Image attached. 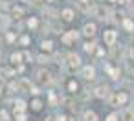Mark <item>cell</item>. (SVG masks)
<instances>
[{
	"label": "cell",
	"instance_id": "cell-1",
	"mask_svg": "<svg viewBox=\"0 0 134 121\" xmlns=\"http://www.w3.org/2000/svg\"><path fill=\"white\" fill-rule=\"evenodd\" d=\"M116 39H118V33H116L114 30H107V31L103 33V41H105L107 46H114Z\"/></svg>",
	"mask_w": 134,
	"mask_h": 121
},
{
	"label": "cell",
	"instance_id": "cell-2",
	"mask_svg": "<svg viewBox=\"0 0 134 121\" xmlns=\"http://www.w3.org/2000/svg\"><path fill=\"white\" fill-rule=\"evenodd\" d=\"M81 64V59H79V55H75V53H72V55H68V70L70 72H74L77 66Z\"/></svg>",
	"mask_w": 134,
	"mask_h": 121
},
{
	"label": "cell",
	"instance_id": "cell-3",
	"mask_svg": "<svg viewBox=\"0 0 134 121\" xmlns=\"http://www.w3.org/2000/svg\"><path fill=\"white\" fill-rule=\"evenodd\" d=\"M94 95H96L97 99H105V97L108 95V86H107V84H99V86H96Z\"/></svg>",
	"mask_w": 134,
	"mask_h": 121
},
{
	"label": "cell",
	"instance_id": "cell-4",
	"mask_svg": "<svg viewBox=\"0 0 134 121\" xmlns=\"http://www.w3.org/2000/svg\"><path fill=\"white\" fill-rule=\"evenodd\" d=\"M37 81H39L41 84H48V83L52 81L50 72H46V70H39V72H37Z\"/></svg>",
	"mask_w": 134,
	"mask_h": 121
},
{
	"label": "cell",
	"instance_id": "cell-5",
	"mask_svg": "<svg viewBox=\"0 0 134 121\" xmlns=\"http://www.w3.org/2000/svg\"><path fill=\"white\" fill-rule=\"evenodd\" d=\"M77 37H79V33H77V31H70V33L63 35V37H61V41H63V44L70 46V44H72V41H77Z\"/></svg>",
	"mask_w": 134,
	"mask_h": 121
},
{
	"label": "cell",
	"instance_id": "cell-6",
	"mask_svg": "<svg viewBox=\"0 0 134 121\" xmlns=\"http://www.w3.org/2000/svg\"><path fill=\"white\" fill-rule=\"evenodd\" d=\"M127 99H129V95H127L125 92H119V94H116V95L110 99V103H112V105H123V103H127Z\"/></svg>",
	"mask_w": 134,
	"mask_h": 121
},
{
	"label": "cell",
	"instance_id": "cell-7",
	"mask_svg": "<svg viewBox=\"0 0 134 121\" xmlns=\"http://www.w3.org/2000/svg\"><path fill=\"white\" fill-rule=\"evenodd\" d=\"M96 24L94 22H88V24H85V28H83V35L85 37H94L96 35Z\"/></svg>",
	"mask_w": 134,
	"mask_h": 121
},
{
	"label": "cell",
	"instance_id": "cell-8",
	"mask_svg": "<svg viewBox=\"0 0 134 121\" xmlns=\"http://www.w3.org/2000/svg\"><path fill=\"white\" fill-rule=\"evenodd\" d=\"M92 13L97 17V19H107V9H105V6H96V8H92Z\"/></svg>",
	"mask_w": 134,
	"mask_h": 121
},
{
	"label": "cell",
	"instance_id": "cell-9",
	"mask_svg": "<svg viewBox=\"0 0 134 121\" xmlns=\"http://www.w3.org/2000/svg\"><path fill=\"white\" fill-rule=\"evenodd\" d=\"M96 77V70L92 68V66H86V68H83V79H86V81H92Z\"/></svg>",
	"mask_w": 134,
	"mask_h": 121
},
{
	"label": "cell",
	"instance_id": "cell-10",
	"mask_svg": "<svg viewBox=\"0 0 134 121\" xmlns=\"http://www.w3.org/2000/svg\"><path fill=\"white\" fill-rule=\"evenodd\" d=\"M61 19H63L64 22H72V20H74V11H72V9H63V11H61Z\"/></svg>",
	"mask_w": 134,
	"mask_h": 121
},
{
	"label": "cell",
	"instance_id": "cell-11",
	"mask_svg": "<svg viewBox=\"0 0 134 121\" xmlns=\"http://www.w3.org/2000/svg\"><path fill=\"white\" fill-rule=\"evenodd\" d=\"M19 88H22L24 92H31V90H33V86H31V83H30L28 79H22V81L19 83Z\"/></svg>",
	"mask_w": 134,
	"mask_h": 121
},
{
	"label": "cell",
	"instance_id": "cell-12",
	"mask_svg": "<svg viewBox=\"0 0 134 121\" xmlns=\"http://www.w3.org/2000/svg\"><path fill=\"white\" fill-rule=\"evenodd\" d=\"M121 119L123 121H134V110H125L121 114Z\"/></svg>",
	"mask_w": 134,
	"mask_h": 121
},
{
	"label": "cell",
	"instance_id": "cell-13",
	"mask_svg": "<svg viewBox=\"0 0 134 121\" xmlns=\"http://www.w3.org/2000/svg\"><path fill=\"white\" fill-rule=\"evenodd\" d=\"M26 110V103L24 101H17L15 103V114H22Z\"/></svg>",
	"mask_w": 134,
	"mask_h": 121
},
{
	"label": "cell",
	"instance_id": "cell-14",
	"mask_svg": "<svg viewBox=\"0 0 134 121\" xmlns=\"http://www.w3.org/2000/svg\"><path fill=\"white\" fill-rule=\"evenodd\" d=\"M85 121H97V114H96V112H92V110L85 112Z\"/></svg>",
	"mask_w": 134,
	"mask_h": 121
},
{
	"label": "cell",
	"instance_id": "cell-15",
	"mask_svg": "<svg viewBox=\"0 0 134 121\" xmlns=\"http://www.w3.org/2000/svg\"><path fill=\"white\" fill-rule=\"evenodd\" d=\"M31 108H33L35 112H39V110L42 108V101H41V99H33V101H31Z\"/></svg>",
	"mask_w": 134,
	"mask_h": 121
},
{
	"label": "cell",
	"instance_id": "cell-16",
	"mask_svg": "<svg viewBox=\"0 0 134 121\" xmlns=\"http://www.w3.org/2000/svg\"><path fill=\"white\" fill-rule=\"evenodd\" d=\"M77 4H79V8H81L83 11H92V8L88 6V0H79Z\"/></svg>",
	"mask_w": 134,
	"mask_h": 121
},
{
	"label": "cell",
	"instance_id": "cell-17",
	"mask_svg": "<svg viewBox=\"0 0 134 121\" xmlns=\"http://www.w3.org/2000/svg\"><path fill=\"white\" fill-rule=\"evenodd\" d=\"M123 28H125L127 31H132V30H134V24H132V20L125 19V20H123Z\"/></svg>",
	"mask_w": 134,
	"mask_h": 121
},
{
	"label": "cell",
	"instance_id": "cell-18",
	"mask_svg": "<svg viewBox=\"0 0 134 121\" xmlns=\"http://www.w3.org/2000/svg\"><path fill=\"white\" fill-rule=\"evenodd\" d=\"M42 50H44V51H52V50H53V42H52V41H44V42H42Z\"/></svg>",
	"mask_w": 134,
	"mask_h": 121
},
{
	"label": "cell",
	"instance_id": "cell-19",
	"mask_svg": "<svg viewBox=\"0 0 134 121\" xmlns=\"http://www.w3.org/2000/svg\"><path fill=\"white\" fill-rule=\"evenodd\" d=\"M68 90H70V92H77V90H79V84H77L75 81H68Z\"/></svg>",
	"mask_w": 134,
	"mask_h": 121
},
{
	"label": "cell",
	"instance_id": "cell-20",
	"mask_svg": "<svg viewBox=\"0 0 134 121\" xmlns=\"http://www.w3.org/2000/svg\"><path fill=\"white\" fill-rule=\"evenodd\" d=\"M9 75H13V70H0V79H8Z\"/></svg>",
	"mask_w": 134,
	"mask_h": 121
},
{
	"label": "cell",
	"instance_id": "cell-21",
	"mask_svg": "<svg viewBox=\"0 0 134 121\" xmlns=\"http://www.w3.org/2000/svg\"><path fill=\"white\" fill-rule=\"evenodd\" d=\"M94 48H96V44H94V42H86V44H85V51H88V53H92V51H94Z\"/></svg>",
	"mask_w": 134,
	"mask_h": 121
},
{
	"label": "cell",
	"instance_id": "cell-22",
	"mask_svg": "<svg viewBox=\"0 0 134 121\" xmlns=\"http://www.w3.org/2000/svg\"><path fill=\"white\" fill-rule=\"evenodd\" d=\"M11 61L19 64V62H22V55H20V53H13V55H11Z\"/></svg>",
	"mask_w": 134,
	"mask_h": 121
},
{
	"label": "cell",
	"instance_id": "cell-23",
	"mask_svg": "<svg viewBox=\"0 0 134 121\" xmlns=\"http://www.w3.org/2000/svg\"><path fill=\"white\" fill-rule=\"evenodd\" d=\"M28 26H30V28H37V19H33V17H31V19L28 20Z\"/></svg>",
	"mask_w": 134,
	"mask_h": 121
},
{
	"label": "cell",
	"instance_id": "cell-24",
	"mask_svg": "<svg viewBox=\"0 0 134 121\" xmlns=\"http://www.w3.org/2000/svg\"><path fill=\"white\" fill-rule=\"evenodd\" d=\"M20 44H22V46H28V44H30V37H26V35L20 37Z\"/></svg>",
	"mask_w": 134,
	"mask_h": 121
},
{
	"label": "cell",
	"instance_id": "cell-25",
	"mask_svg": "<svg viewBox=\"0 0 134 121\" xmlns=\"http://www.w3.org/2000/svg\"><path fill=\"white\" fill-rule=\"evenodd\" d=\"M105 121H118V116H116V114H108Z\"/></svg>",
	"mask_w": 134,
	"mask_h": 121
},
{
	"label": "cell",
	"instance_id": "cell-26",
	"mask_svg": "<svg viewBox=\"0 0 134 121\" xmlns=\"http://www.w3.org/2000/svg\"><path fill=\"white\" fill-rule=\"evenodd\" d=\"M13 15H15V17H20V15H22V9H20V8H13Z\"/></svg>",
	"mask_w": 134,
	"mask_h": 121
},
{
	"label": "cell",
	"instance_id": "cell-27",
	"mask_svg": "<svg viewBox=\"0 0 134 121\" xmlns=\"http://www.w3.org/2000/svg\"><path fill=\"white\" fill-rule=\"evenodd\" d=\"M0 117H2V121H8V112L2 110V112H0Z\"/></svg>",
	"mask_w": 134,
	"mask_h": 121
},
{
	"label": "cell",
	"instance_id": "cell-28",
	"mask_svg": "<svg viewBox=\"0 0 134 121\" xmlns=\"http://www.w3.org/2000/svg\"><path fill=\"white\" fill-rule=\"evenodd\" d=\"M50 103H52V106H55V103H57V97H55L53 94L50 95Z\"/></svg>",
	"mask_w": 134,
	"mask_h": 121
},
{
	"label": "cell",
	"instance_id": "cell-29",
	"mask_svg": "<svg viewBox=\"0 0 134 121\" xmlns=\"http://www.w3.org/2000/svg\"><path fill=\"white\" fill-rule=\"evenodd\" d=\"M48 61H50V59H48V57H44V55H41V57H39V62H48Z\"/></svg>",
	"mask_w": 134,
	"mask_h": 121
},
{
	"label": "cell",
	"instance_id": "cell-30",
	"mask_svg": "<svg viewBox=\"0 0 134 121\" xmlns=\"http://www.w3.org/2000/svg\"><path fill=\"white\" fill-rule=\"evenodd\" d=\"M46 121H55V119L53 117H46Z\"/></svg>",
	"mask_w": 134,
	"mask_h": 121
},
{
	"label": "cell",
	"instance_id": "cell-31",
	"mask_svg": "<svg viewBox=\"0 0 134 121\" xmlns=\"http://www.w3.org/2000/svg\"><path fill=\"white\" fill-rule=\"evenodd\" d=\"M132 59H134V51H132Z\"/></svg>",
	"mask_w": 134,
	"mask_h": 121
},
{
	"label": "cell",
	"instance_id": "cell-32",
	"mask_svg": "<svg viewBox=\"0 0 134 121\" xmlns=\"http://www.w3.org/2000/svg\"><path fill=\"white\" fill-rule=\"evenodd\" d=\"M112 2H118V0H112Z\"/></svg>",
	"mask_w": 134,
	"mask_h": 121
},
{
	"label": "cell",
	"instance_id": "cell-33",
	"mask_svg": "<svg viewBox=\"0 0 134 121\" xmlns=\"http://www.w3.org/2000/svg\"><path fill=\"white\" fill-rule=\"evenodd\" d=\"M132 75H134V70H132Z\"/></svg>",
	"mask_w": 134,
	"mask_h": 121
},
{
	"label": "cell",
	"instance_id": "cell-34",
	"mask_svg": "<svg viewBox=\"0 0 134 121\" xmlns=\"http://www.w3.org/2000/svg\"><path fill=\"white\" fill-rule=\"evenodd\" d=\"M132 15H134V9H132Z\"/></svg>",
	"mask_w": 134,
	"mask_h": 121
},
{
	"label": "cell",
	"instance_id": "cell-35",
	"mask_svg": "<svg viewBox=\"0 0 134 121\" xmlns=\"http://www.w3.org/2000/svg\"><path fill=\"white\" fill-rule=\"evenodd\" d=\"M48 2H52V0H48Z\"/></svg>",
	"mask_w": 134,
	"mask_h": 121
}]
</instances>
